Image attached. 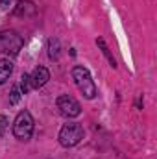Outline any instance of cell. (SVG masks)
<instances>
[{
    "label": "cell",
    "instance_id": "obj_1",
    "mask_svg": "<svg viewBox=\"0 0 157 159\" xmlns=\"http://www.w3.org/2000/svg\"><path fill=\"white\" fill-rule=\"evenodd\" d=\"M72 80H74V83H76V87L79 89V93L85 96V98H89V100H92L94 96H96V85H94V81L91 78V72L85 69V67H74L72 69Z\"/></svg>",
    "mask_w": 157,
    "mask_h": 159
},
{
    "label": "cell",
    "instance_id": "obj_2",
    "mask_svg": "<svg viewBox=\"0 0 157 159\" xmlns=\"http://www.w3.org/2000/svg\"><path fill=\"white\" fill-rule=\"evenodd\" d=\"M34 133V119L28 111H20L13 122V135L19 141H28Z\"/></svg>",
    "mask_w": 157,
    "mask_h": 159
},
{
    "label": "cell",
    "instance_id": "obj_3",
    "mask_svg": "<svg viewBox=\"0 0 157 159\" xmlns=\"http://www.w3.org/2000/svg\"><path fill=\"white\" fill-rule=\"evenodd\" d=\"M20 48H22V37L17 32H13V30L0 32V54L17 56Z\"/></svg>",
    "mask_w": 157,
    "mask_h": 159
},
{
    "label": "cell",
    "instance_id": "obj_4",
    "mask_svg": "<svg viewBox=\"0 0 157 159\" xmlns=\"http://www.w3.org/2000/svg\"><path fill=\"white\" fill-rule=\"evenodd\" d=\"M83 139V128L79 126L78 122H69L61 128L59 131V143L65 146V148H70V146H76L79 141Z\"/></svg>",
    "mask_w": 157,
    "mask_h": 159
},
{
    "label": "cell",
    "instance_id": "obj_5",
    "mask_svg": "<svg viewBox=\"0 0 157 159\" xmlns=\"http://www.w3.org/2000/svg\"><path fill=\"white\" fill-rule=\"evenodd\" d=\"M57 109L63 117H69V119H74L81 113V106L76 98H72L70 94H61L57 98Z\"/></svg>",
    "mask_w": 157,
    "mask_h": 159
},
{
    "label": "cell",
    "instance_id": "obj_6",
    "mask_svg": "<svg viewBox=\"0 0 157 159\" xmlns=\"http://www.w3.org/2000/svg\"><path fill=\"white\" fill-rule=\"evenodd\" d=\"M48 80H50V72H48V69H44V67H37V69L30 74V85H32V89H39V87H43Z\"/></svg>",
    "mask_w": 157,
    "mask_h": 159
},
{
    "label": "cell",
    "instance_id": "obj_7",
    "mask_svg": "<svg viewBox=\"0 0 157 159\" xmlns=\"http://www.w3.org/2000/svg\"><path fill=\"white\" fill-rule=\"evenodd\" d=\"M11 72H13V65H11V61L6 59V57H0V85H2L6 80H9Z\"/></svg>",
    "mask_w": 157,
    "mask_h": 159
},
{
    "label": "cell",
    "instance_id": "obj_8",
    "mask_svg": "<svg viewBox=\"0 0 157 159\" xmlns=\"http://www.w3.org/2000/svg\"><path fill=\"white\" fill-rule=\"evenodd\" d=\"M48 56H50V59H57L59 57V41L57 39L48 41Z\"/></svg>",
    "mask_w": 157,
    "mask_h": 159
},
{
    "label": "cell",
    "instance_id": "obj_9",
    "mask_svg": "<svg viewBox=\"0 0 157 159\" xmlns=\"http://www.w3.org/2000/svg\"><path fill=\"white\" fill-rule=\"evenodd\" d=\"M96 43H98V46L102 48V52H104V56L107 57V61H109V65H111V67L115 69V67H117V61H115V57L111 56V52H109V48H107V44L104 43V39H98Z\"/></svg>",
    "mask_w": 157,
    "mask_h": 159
},
{
    "label": "cell",
    "instance_id": "obj_10",
    "mask_svg": "<svg viewBox=\"0 0 157 159\" xmlns=\"http://www.w3.org/2000/svg\"><path fill=\"white\" fill-rule=\"evenodd\" d=\"M30 89H32V85H30V76L24 74V76L20 78V91H22V94H26Z\"/></svg>",
    "mask_w": 157,
    "mask_h": 159
},
{
    "label": "cell",
    "instance_id": "obj_11",
    "mask_svg": "<svg viewBox=\"0 0 157 159\" xmlns=\"http://www.w3.org/2000/svg\"><path fill=\"white\" fill-rule=\"evenodd\" d=\"M19 100H20V89L19 87H13L11 89V94H9V102L11 104H17Z\"/></svg>",
    "mask_w": 157,
    "mask_h": 159
},
{
    "label": "cell",
    "instance_id": "obj_12",
    "mask_svg": "<svg viewBox=\"0 0 157 159\" xmlns=\"http://www.w3.org/2000/svg\"><path fill=\"white\" fill-rule=\"evenodd\" d=\"M7 129V119L4 115H0V137L4 135V131Z\"/></svg>",
    "mask_w": 157,
    "mask_h": 159
}]
</instances>
